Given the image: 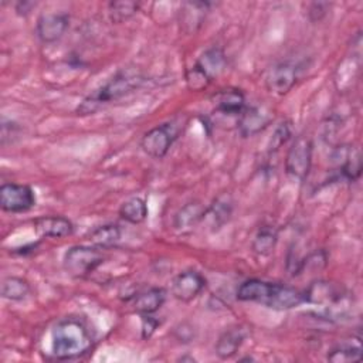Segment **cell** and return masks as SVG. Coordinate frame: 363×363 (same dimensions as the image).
Returning <instances> with one entry per match:
<instances>
[{"label":"cell","mask_w":363,"mask_h":363,"mask_svg":"<svg viewBox=\"0 0 363 363\" xmlns=\"http://www.w3.org/2000/svg\"><path fill=\"white\" fill-rule=\"evenodd\" d=\"M30 294V284L21 277H6L1 282V298L13 302L23 301Z\"/></svg>","instance_id":"obj_22"},{"label":"cell","mask_w":363,"mask_h":363,"mask_svg":"<svg viewBox=\"0 0 363 363\" xmlns=\"http://www.w3.org/2000/svg\"><path fill=\"white\" fill-rule=\"evenodd\" d=\"M326 359L333 363H349L359 362L362 359V347L360 345H339L328 352Z\"/></svg>","instance_id":"obj_25"},{"label":"cell","mask_w":363,"mask_h":363,"mask_svg":"<svg viewBox=\"0 0 363 363\" xmlns=\"http://www.w3.org/2000/svg\"><path fill=\"white\" fill-rule=\"evenodd\" d=\"M166 301V291L163 288H147L138 292L132 298V306L139 315H152L162 308Z\"/></svg>","instance_id":"obj_16"},{"label":"cell","mask_w":363,"mask_h":363,"mask_svg":"<svg viewBox=\"0 0 363 363\" xmlns=\"http://www.w3.org/2000/svg\"><path fill=\"white\" fill-rule=\"evenodd\" d=\"M210 82H211V79L208 78V75L197 64H194L186 72V84H187L189 89H191L194 92L206 89L210 85Z\"/></svg>","instance_id":"obj_27"},{"label":"cell","mask_w":363,"mask_h":363,"mask_svg":"<svg viewBox=\"0 0 363 363\" xmlns=\"http://www.w3.org/2000/svg\"><path fill=\"white\" fill-rule=\"evenodd\" d=\"M204 288L206 278L194 269H187L173 278L170 291L176 299L182 302H190L197 298Z\"/></svg>","instance_id":"obj_8"},{"label":"cell","mask_w":363,"mask_h":363,"mask_svg":"<svg viewBox=\"0 0 363 363\" xmlns=\"http://www.w3.org/2000/svg\"><path fill=\"white\" fill-rule=\"evenodd\" d=\"M143 82V77L133 71H122L111 78L105 85L89 94L77 108L78 115H89L98 111L102 105L119 99L135 89Z\"/></svg>","instance_id":"obj_3"},{"label":"cell","mask_w":363,"mask_h":363,"mask_svg":"<svg viewBox=\"0 0 363 363\" xmlns=\"http://www.w3.org/2000/svg\"><path fill=\"white\" fill-rule=\"evenodd\" d=\"M92 346V333L79 318H65L52 330L51 352L58 360L77 359L89 352Z\"/></svg>","instance_id":"obj_2"},{"label":"cell","mask_w":363,"mask_h":363,"mask_svg":"<svg viewBox=\"0 0 363 363\" xmlns=\"http://www.w3.org/2000/svg\"><path fill=\"white\" fill-rule=\"evenodd\" d=\"M139 4L135 1H112L109 3L111 18L116 23H122L136 14Z\"/></svg>","instance_id":"obj_26"},{"label":"cell","mask_w":363,"mask_h":363,"mask_svg":"<svg viewBox=\"0 0 363 363\" xmlns=\"http://www.w3.org/2000/svg\"><path fill=\"white\" fill-rule=\"evenodd\" d=\"M272 121L271 112L262 106H245L238 115L237 128L241 136L248 138L262 132Z\"/></svg>","instance_id":"obj_10"},{"label":"cell","mask_w":363,"mask_h":363,"mask_svg":"<svg viewBox=\"0 0 363 363\" xmlns=\"http://www.w3.org/2000/svg\"><path fill=\"white\" fill-rule=\"evenodd\" d=\"M0 206L7 213H24L35 206V194L27 184L4 183L0 187Z\"/></svg>","instance_id":"obj_6"},{"label":"cell","mask_w":363,"mask_h":363,"mask_svg":"<svg viewBox=\"0 0 363 363\" xmlns=\"http://www.w3.org/2000/svg\"><path fill=\"white\" fill-rule=\"evenodd\" d=\"M174 333H176V336H177V339H179L180 342H190V340H193V337H194V329H193V326H187V328H186V323H182L180 328H176Z\"/></svg>","instance_id":"obj_30"},{"label":"cell","mask_w":363,"mask_h":363,"mask_svg":"<svg viewBox=\"0 0 363 363\" xmlns=\"http://www.w3.org/2000/svg\"><path fill=\"white\" fill-rule=\"evenodd\" d=\"M237 299L257 302L275 311H288L305 303L303 292L282 284L261 281L257 278L244 281L237 288Z\"/></svg>","instance_id":"obj_1"},{"label":"cell","mask_w":363,"mask_h":363,"mask_svg":"<svg viewBox=\"0 0 363 363\" xmlns=\"http://www.w3.org/2000/svg\"><path fill=\"white\" fill-rule=\"evenodd\" d=\"M244 339L245 330L241 326H231L225 329L216 343V354L223 360L231 359L240 350Z\"/></svg>","instance_id":"obj_17"},{"label":"cell","mask_w":363,"mask_h":363,"mask_svg":"<svg viewBox=\"0 0 363 363\" xmlns=\"http://www.w3.org/2000/svg\"><path fill=\"white\" fill-rule=\"evenodd\" d=\"M326 7H328L326 3H313L309 9L311 18L312 20H320L326 13Z\"/></svg>","instance_id":"obj_31"},{"label":"cell","mask_w":363,"mask_h":363,"mask_svg":"<svg viewBox=\"0 0 363 363\" xmlns=\"http://www.w3.org/2000/svg\"><path fill=\"white\" fill-rule=\"evenodd\" d=\"M33 6H35V3H31V1H20V3L16 6V10H17L18 14L26 16V14L30 11V9H31Z\"/></svg>","instance_id":"obj_32"},{"label":"cell","mask_w":363,"mask_h":363,"mask_svg":"<svg viewBox=\"0 0 363 363\" xmlns=\"http://www.w3.org/2000/svg\"><path fill=\"white\" fill-rule=\"evenodd\" d=\"M291 138V125L289 122H281L271 138L269 142V152H277L282 145L286 143V140Z\"/></svg>","instance_id":"obj_28"},{"label":"cell","mask_w":363,"mask_h":363,"mask_svg":"<svg viewBox=\"0 0 363 363\" xmlns=\"http://www.w3.org/2000/svg\"><path fill=\"white\" fill-rule=\"evenodd\" d=\"M34 230L40 237L64 238L74 233V224L62 216H43L34 220Z\"/></svg>","instance_id":"obj_13"},{"label":"cell","mask_w":363,"mask_h":363,"mask_svg":"<svg viewBox=\"0 0 363 363\" xmlns=\"http://www.w3.org/2000/svg\"><path fill=\"white\" fill-rule=\"evenodd\" d=\"M233 201L228 194L217 197L207 208H204L201 221H204L211 231L220 230L231 217Z\"/></svg>","instance_id":"obj_15"},{"label":"cell","mask_w":363,"mask_h":363,"mask_svg":"<svg viewBox=\"0 0 363 363\" xmlns=\"http://www.w3.org/2000/svg\"><path fill=\"white\" fill-rule=\"evenodd\" d=\"M88 240L96 248H111L121 240V228L118 224L99 225L89 233Z\"/></svg>","instance_id":"obj_20"},{"label":"cell","mask_w":363,"mask_h":363,"mask_svg":"<svg viewBox=\"0 0 363 363\" xmlns=\"http://www.w3.org/2000/svg\"><path fill=\"white\" fill-rule=\"evenodd\" d=\"M174 138H176V133L172 125L169 123L157 125L142 136L140 147L147 156L153 159H162L167 155Z\"/></svg>","instance_id":"obj_7"},{"label":"cell","mask_w":363,"mask_h":363,"mask_svg":"<svg viewBox=\"0 0 363 363\" xmlns=\"http://www.w3.org/2000/svg\"><path fill=\"white\" fill-rule=\"evenodd\" d=\"M296 68L289 62H281L269 69L265 85L269 92L275 95L288 94L296 84Z\"/></svg>","instance_id":"obj_11"},{"label":"cell","mask_w":363,"mask_h":363,"mask_svg":"<svg viewBox=\"0 0 363 363\" xmlns=\"http://www.w3.org/2000/svg\"><path fill=\"white\" fill-rule=\"evenodd\" d=\"M69 17L65 13H47L37 18L35 34L43 43H55L67 31Z\"/></svg>","instance_id":"obj_9"},{"label":"cell","mask_w":363,"mask_h":363,"mask_svg":"<svg viewBox=\"0 0 363 363\" xmlns=\"http://www.w3.org/2000/svg\"><path fill=\"white\" fill-rule=\"evenodd\" d=\"M335 159L337 162V170L343 179L349 182L359 179L362 173V157L357 147L340 146L335 153Z\"/></svg>","instance_id":"obj_14"},{"label":"cell","mask_w":363,"mask_h":363,"mask_svg":"<svg viewBox=\"0 0 363 363\" xmlns=\"http://www.w3.org/2000/svg\"><path fill=\"white\" fill-rule=\"evenodd\" d=\"M204 208L199 203H187L174 217V227L179 231H189L201 221Z\"/></svg>","instance_id":"obj_23"},{"label":"cell","mask_w":363,"mask_h":363,"mask_svg":"<svg viewBox=\"0 0 363 363\" xmlns=\"http://www.w3.org/2000/svg\"><path fill=\"white\" fill-rule=\"evenodd\" d=\"M119 216L130 223V224H140L147 217V206L146 201L140 197H130L123 201L119 207Z\"/></svg>","instance_id":"obj_21"},{"label":"cell","mask_w":363,"mask_h":363,"mask_svg":"<svg viewBox=\"0 0 363 363\" xmlns=\"http://www.w3.org/2000/svg\"><path fill=\"white\" fill-rule=\"evenodd\" d=\"M216 111L224 115H240L245 108V98L240 89H223L213 96Z\"/></svg>","instance_id":"obj_18"},{"label":"cell","mask_w":363,"mask_h":363,"mask_svg":"<svg viewBox=\"0 0 363 363\" xmlns=\"http://www.w3.org/2000/svg\"><path fill=\"white\" fill-rule=\"evenodd\" d=\"M278 242V233L271 225H262L258 228L252 240V251L257 255H269Z\"/></svg>","instance_id":"obj_24"},{"label":"cell","mask_w":363,"mask_h":363,"mask_svg":"<svg viewBox=\"0 0 363 363\" xmlns=\"http://www.w3.org/2000/svg\"><path fill=\"white\" fill-rule=\"evenodd\" d=\"M140 316H142V336L143 339H149L156 330L159 322L150 315H140Z\"/></svg>","instance_id":"obj_29"},{"label":"cell","mask_w":363,"mask_h":363,"mask_svg":"<svg viewBox=\"0 0 363 363\" xmlns=\"http://www.w3.org/2000/svg\"><path fill=\"white\" fill-rule=\"evenodd\" d=\"M313 143L308 136H298L285 157V170L298 180H305L312 166Z\"/></svg>","instance_id":"obj_5"},{"label":"cell","mask_w":363,"mask_h":363,"mask_svg":"<svg viewBox=\"0 0 363 363\" xmlns=\"http://www.w3.org/2000/svg\"><path fill=\"white\" fill-rule=\"evenodd\" d=\"M207 1H184L179 11L180 30L186 34H194L203 24L208 11Z\"/></svg>","instance_id":"obj_12"},{"label":"cell","mask_w":363,"mask_h":363,"mask_svg":"<svg viewBox=\"0 0 363 363\" xmlns=\"http://www.w3.org/2000/svg\"><path fill=\"white\" fill-rule=\"evenodd\" d=\"M104 262V254L96 247L74 245L62 259L64 269L74 278H84L94 272Z\"/></svg>","instance_id":"obj_4"},{"label":"cell","mask_w":363,"mask_h":363,"mask_svg":"<svg viewBox=\"0 0 363 363\" xmlns=\"http://www.w3.org/2000/svg\"><path fill=\"white\" fill-rule=\"evenodd\" d=\"M196 64L208 75V78L213 81L218 75H221L227 67V58L221 48L211 47L206 50L200 58L196 61Z\"/></svg>","instance_id":"obj_19"}]
</instances>
